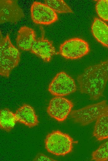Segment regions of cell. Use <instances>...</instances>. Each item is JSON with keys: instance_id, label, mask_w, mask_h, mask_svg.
I'll list each match as a JSON object with an SVG mask.
<instances>
[{"instance_id": "277c9868", "label": "cell", "mask_w": 108, "mask_h": 161, "mask_svg": "<svg viewBox=\"0 0 108 161\" xmlns=\"http://www.w3.org/2000/svg\"><path fill=\"white\" fill-rule=\"evenodd\" d=\"M107 112V101L103 100L73 111L70 116L74 123L85 126L96 120L101 115Z\"/></svg>"}, {"instance_id": "30bf717a", "label": "cell", "mask_w": 108, "mask_h": 161, "mask_svg": "<svg viewBox=\"0 0 108 161\" xmlns=\"http://www.w3.org/2000/svg\"><path fill=\"white\" fill-rule=\"evenodd\" d=\"M42 31V37L36 39L30 51L44 62L48 63L56 52L52 41L45 38L44 31Z\"/></svg>"}, {"instance_id": "2e32d148", "label": "cell", "mask_w": 108, "mask_h": 161, "mask_svg": "<svg viewBox=\"0 0 108 161\" xmlns=\"http://www.w3.org/2000/svg\"><path fill=\"white\" fill-rule=\"evenodd\" d=\"M44 2L56 12L73 13L70 7L63 0H45Z\"/></svg>"}, {"instance_id": "7a4b0ae2", "label": "cell", "mask_w": 108, "mask_h": 161, "mask_svg": "<svg viewBox=\"0 0 108 161\" xmlns=\"http://www.w3.org/2000/svg\"><path fill=\"white\" fill-rule=\"evenodd\" d=\"M20 53L12 43L8 34L3 37L0 33V74L8 77L10 74L17 66L20 60Z\"/></svg>"}, {"instance_id": "52a82bcc", "label": "cell", "mask_w": 108, "mask_h": 161, "mask_svg": "<svg viewBox=\"0 0 108 161\" xmlns=\"http://www.w3.org/2000/svg\"><path fill=\"white\" fill-rule=\"evenodd\" d=\"M73 106L69 99L62 96H56L50 100L47 112L51 117L62 122L66 119Z\"/></svg>"}, {"instance_id": "9c48e42d", "label": "cell", "mask_w": 108, "mask_h": 161, "mask_svg": "<svg viewBox=\"0 0 108 161\" xmlns=\"http://www.w3.org/2000/svg\"><path fill=\"white\" fill-rule=\"evenodd\" d=\"M17 0H0V23H15L25 16Z\"/></svg>"}, {"instance_id": "4fadbf2b", "label": "cell", "mask_w": 108, "mask_h": 161, "mask_svg": "<svg viewBox=\"0 0 108 161\" xmlns=\"http://www.w3.org/2000/svg\"><path fill=\"white\" fill-rule=\"evenodd\" d=\"M91 32L96 40L108 48V25L100 19L95 17L91 26Z\"/></svg>"}, {"instance_id": "9a60e30c", "label": "cell", "mask_w": 108, "mask_h": 161, "mask_svg": "<svg viewBox=\"0 0 108 161\" xmlns=\"http://www.w3.org/2000/svg\"><path fill=\"white\" fill-rule=\"evenodd\" d=\"M17 122L15 113L7 108L2 109L0 113V128L7 132L14 127Z\"/></svg>"}, {"instance_id": "8992f818", "label": "cell", "mask_w": 108, "mask_h": 161, "mask_svg": "<svg viewBox=\"0 0 108 161\" xmlns=\"http://www.w3.org/2000/svg\"><path fill=\"white\" fill-rule=\"evenodd\" d=\"M77 87L75 81L64 71L56 74L50 84L48 90L56 96H64L75 92Z\"/></svg>"}, {"instance_id": "d6986e66", "label": "cell", "mask_w": 108, "mask_h": 161, "mask_svg": "<svg viewBox=\"0 0 108 161\" xmlns=\"http://www.w3.org/2000/svg\"><path fill=\"white\" fill-rule=\"evenodd\" d=\"M34 161H56L45 154L39 153L37 154L33 159Z\"/></svg>"}, {"instance_id": "e0dca14e", "label": "cell", "mask_w": 108, "mask_h": 161, "mask_svg": "<svg viewBox=\"0 0 108 161\" xmlns=\"http://www.w3.org/2000/svg\"><path fill=\"white\" fill-rule=\"evenodd\" d=\"M92 160L108 161V141L102 144L91 154Z\"/></svg>"}, {"instance_id": "6da1fadb", "label": "cell", "mask_w": 108, "mask_h": 161, "mask_svg": "<svg viewBox=\"0 0 108 161\" xmlns=\"http://www.w3.org/2000/svg\"><path fill=\"white\" fill-rule=\"evenodd\" d=\"M77 80L82 94L96 101L103 96L108 81V59L86 68Z\"/></svg>"}, {"instance_id": "ba28073f", "label": "cell", "mask_w": 108, "mask_h": 161, "mask_svg": "<svg viewBox=\"0 0 108 161\" xmlns=\"http://www.w3.org/2000/svg\"><path fill=\"white\" fill-rule=\"evenodd\" d=\"M31 15L33 22L37 24L49 25L58 20L56 13L47 5L34 1L30 8Z\"/></svg>"}, {"instance_id": "5b68a950", "label": "cell", "mask_w": 108, "mask_h": 161, "mask_svg": "<svg viewBox=\"0 0 108 161\" xmlns=\"http://www.w3.org/2000/svg\"><path fill=\"white\" fill-rule=\"evenodd\" d=\"M90 51L88 43L82 39L74 38L65 41L60 47L61 55L67 59H77L87 55Z\"/></svg>"}, {"instance_id": "3957f363", "label": "cell", "mask_w": 108, "mask_h": 161, "mask_svg": "<svg viewBox=\"0 0 108 161\" xmlns=\"http://www.w3.org/2000/svg\"><path fill=\"white\" fill-rule=\"evenodd\" d=\"M44 142L48 152L57 156H64L72 151L74 142L69 134L56 130L47 135Z\"/></svg>"}, {"instance_id": "8fae6325", "label": "cell", "mask_w": 108, "mask_h": 161, "mask_svg": "<svg viewBox=\"0 0 108 161\" xmlns=\"http://www.w3.org/2000/svg\"><path fill=\"white\" fill-rule=\"evenodd\" d=\"M15 114L17 122L29 128L36 126L39 123L34 108L29 104H23L16 111Z\"/></svg>"}, {"instance_id": "ac0fdd59", "label": "cell", "mask_w": 108, "mask_h": 161, "mask_svg": "<svg viewBox=\"0 0 108 161\" xmlns=\"http://www.w3.org/2000/svg\"><path fill=\"white\" fill-rule=\"evenodd\" d=\"M96 12L103 20L108 22V0H100L96 5Z\"/></svg>"}, {"instance_id": "5bb4252c", "label": "cell", "mask_w": 108, "mask_h": 161, "mask_svg": "<svg viewBox=\"0 0 108 161\" xmlns=\"http://www.w3.org/2000/svg\"><path fill=\"white\" fill-rule=\"evenodd\" d=\"M93 135L99 141L108 139V112L101 115L96 120Z\"/></svg>"}, {"instance_id": "7c38bea8", "label": "cell", "mask_w": 108, "mask_h": 161, "mask_svg": "<svg viewBox=\"0 0 108 161\" xmlns=\"http://www.w3.org/2000/svg\"><path fill=\"white\" fill-rule=\"evenodd\" d=\"M36 37L35 32L33 29L26 26H22L18 31L16 45L22 50L30 51Z\"/></svg>"}]
</instances>
